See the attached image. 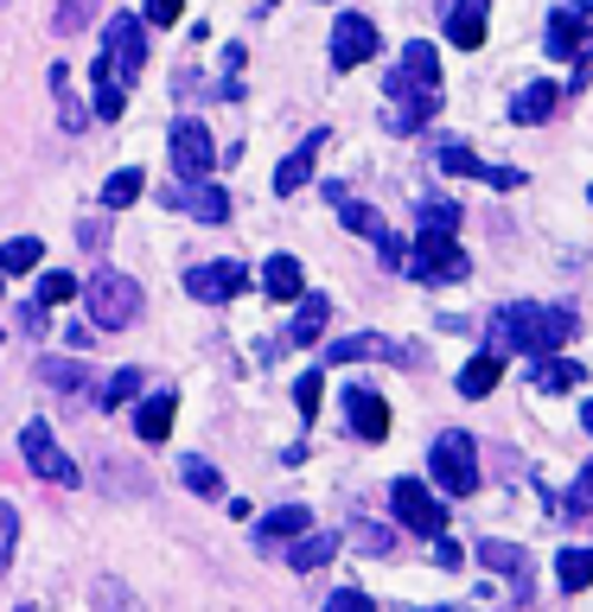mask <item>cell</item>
<instances>
[{"label": "cell", "instance_id": "cell-2", "mask_svg": "<svg viewBox=\"0 0 593 612\" xmlns=\"http://www.w3.org/2000/svg\"><path fill=\"white\" fill-rule=\"evenodd\" d=\"M428 479H434V491H447V498H472L479 491V447H472V434L466 428H447L434 434V447H428Z\"/></svg>", "mask_w": 593, "mask_h": 612}, {"label": "cell", "instance_id": "cell-54", "mask_svg": "<svg viewBox=\"0 0 593 612\" xmlns=\"http://www.w3.org/2000/svg\"><path fill=\"white\" fill-rule=\"evenodd\" d=\"M262 7H275V0H262Z\"/></svg>", "mask_w": 593, "mask_h": 612}, {"label": "cell", "instance_id": "cell-1", "mask_svg": "<svg viewBox=\"0 0 593 612\" xmlns=\"http://www.w3.org/2000/svg\"><path fill=\"white\" fill-rule=\"evenodd\" d=\"M581 332V313L574 306H498L491 313V351H523V357H542V351H562L568 338Z\"/></svg>", "mask_w": 593, "mask_h": 612}, {"label": "cell", "instance_id": "cell-50", "mask_svg": "<svg viewBox=\"0 0 593 612\" xmlns=\"http://www.w3.org/2000/svg\"><path fill=\"white\" fill-rule=\"evenodd\" d=\"M78 243H83V249H96V243H103V217H83V224H78Z\"/></svg>", "mask_w": 593, "mask_h": 612}, {"label": "cell", "instance_id": "cell-48", "mask_svg": "<svg viewBox=\"0 0 593 612\" xmlns=\"http://www.w3.org/2000/svg\"><path fill=\"white\" fill-rule=\"evenodd\" d=\"M333 606H338V612H364V606H370V593H358V586H338Z\"/></svg>", "mask_w": 593, "mask_h": 612}, {"label": "cell", "instance_id": "cell-46", "mask_svg": "<svg viewBox=\"0 0 593 612\" xmlns=\"http://www.w3.org/2000/svg\"><path fill=\"white\" fill-rule=\"evenodd\" d=\"M58 122H64V134H83V122H90L78 102H71V90H58Z\"/></svg>", "mask_w": 593, "mask_h": 612}, {"label": "cell", "instance_id": "cell-19", "mask_svg": "<svg viewBox=\"0 0 593 612\" xmlns=\"http://www.w3.org/2000/svg\"><path fill=\"white\" fill-rule=\"evenodd\" d=\"M173 415H180V396H173V389H154V396H141V408H134V434H141V440H166V434H173Z\"/></svg>", "mask_w": 593, "mask_h": 612}, {"label": "cell", "instance_id": "cell-16", "mask_svg": "<svg viewBox=\"0 0 593 612\" xmlns=\"http://www.w3.org/2000/svg\"><path fill=\"white\" fill-rule=\"evenodd\" d=\"M319 153H326V128H319V134H307V141H300V147L287 153L282 166H275V192H282V198H294V192H300V185L313 178Z\"/></svg>", "mask_w": 593, "mask_h": 612}, {"label": "cell", "instance_id": "cell-8", "mask_svg": "<svg viewBox=\"0 0 593 612\" xmlns=\"http://www.w3.org/2000/svg\"><path fill=\"white\" fill-rule=\"evenodd\" d=\"M384 90H389V96H421V90H440V58H434V45H428V39H409V45H402V58L389 64Z\"/></svg>", "mask_w": 593, "mask_h": 612}, {"label": "cell", "instance_id": "cell-30", "mask_svg": "<svg viewBox=\"0 0 593 612\" xmlns=\"http://www.w3.org/2000/svg\"><path fill=\"white\" fill-rule=\"evenodd\" d=\"M45 262V243L39 236H13V243H0V280L7 275H32Z\"/></svg>", "mask_w": 593, "mask_h": 612}, {"label": "cell", "instance_id": "cell-24", "mask_svg": "<svg viewBox=\"0 0 593 612\" xmlns=\"http://www.w3.org/2000/svg\"><path fill=\"white\" fill-rule=\"evenodd\" d=\"M262 294H268V300H300V294H307L300 262H294V255H268V268H262Z\"/></svg>", "mask_w": 593, "mask_h": 612}, {"label": "cell", "instance_id": "cell-23", "mask_svg": "<svg viewBox=\"0 0 593 612\" xmlns=\"http://www.w3.org/2000/svg\"><path fill=\"white\" fill-rule=\"evenodd\" d=\"M555 102H562V90H555V83H530V90H517L511 122L517 128H542L549 115H555Z\"/></svg>", "mask_w": 593, "mask_h": 612}, {"label": "cell", "instance_id": "cell-13", "mask_svg": "<svg viewBox=\"0 0 593 612\" xmlns=\"http://www.w3.org/2000/svg\"><path fill=\"white\" fill-rule=\"evenodd\" d=\"M185 287H192V300L224 306V300H236V294L249 287V268H243L236 255H217V262H198V268L185 275Z\"/></svg>", "mask_w": 593, "mask_h": 612}, {"label": "cell", "instance_id": "cell-20", "mask_svg": "<svg viewBox=\"0 0 593 612\" xmlns=\"http://www.w3.org/2000/svg\"><path fill=\"white\" fill-rule=\"evenodd\" d=\"M338 555V536L333 530H300V542H294V549H287V568H294V574H319V568H326V561Z\"/></svg>", "mask_w": 593, "mask_h": 612}, {"label": "cell", "instance_id": "cell-52", "mask_svg": "<svg viewBox=\"0 0 593 612\" xmlns=\"http://www.w3.org/2000/svg\"><path fill=\"white\" fill-rule=\"evenodd\" d=\"M587 204H593V185H587Z\"/></svg>", "mask_w": 593, "mask_h": 612}, {"label": "cell", "instance_id": "cell-33", "mask_svg": "<svg viewBox=\"0 0 593 612\" xmlns=\"http://www.w3.org/2000/svg\"><path fill=\"white\" fill-rule=\"evenodd\" d=\"M555 581H562L568 593L593 586V549H562V555H555Z\"/></svg>", "mask_w": 593, "mask_h": 612}, {"label": "cell", "instance_id": "cell-39", "mask_svg": "<svg viewBox=\"0 0 593 612\" xmlns=\"http://www.w3.org/2000/svg\"><path fill=\"white\" fill-rule=\"evenodd\" d=\"M351 542H358L364 555H389V549H396V530H384V523L358 517V523H351Z\"/></svg>", "mask_w": 593, "mask_h": 612}, {"label": "cell", "instance_id": "cell-21", "mask_svg": "<svg viewBox=\"0 0 593 612\" xmlns=\"http://www.w3.org/2000/svg\"><path fill=\"white\" fill-rule=\"evenodd\" d=\"M326 326H333V300H326V294H300V313H294V326H287L282 345H319Z\"/></svg>", "mask_w": 593, "mask_h": 612}, {"label": "cell", "instance_id": "cell-41", "mask_svg": "<svg viewBox=\"0 0 593 612\" xmlns=\"http://www.w3.org/2000/svg\"><path fill=\"white\" fill-rule=\"evenodd\" d=\"M13 542H20V510L0 504V581H7V568H13Z\"/></svg>", "mask_w": 593, "mask_h": 612}, {"label": "cell", "instance_id": "cell-18", "mask_svg": "<svg viewBox=\"0 0 593 612\" xmlns=\"http://www.w3.org/2000/svg\"><path fill=\"white\" fill-rule=\"evenodd\" d=\"M434 109H440V90H421V96H389L384 128H389V134H415L421 122H434Z\"/></svg>", "mask_w": 593, "mask_h": 612}, {"label": "cell", "instance_id": "cell-15", "mask_svg": "<svg viewBox=\"0 0 593 612\" xmlns=\"http://www.w3.org/2000/svg\"><path fill=\"white\" fill-rule=\"evenodd\" d=\"M345 421H351L358 440H389V402L377 396V389H364V382L345 389Z\"/></svg>", "mask_w": 593, "mask_h": 612}, {"label": "cell", "instance_id": "cell-6", "mask_svg": "<svg viewBox=\"0 0 593 612\" xmlns=\"http://www.w3.org/2000/svg\"><path fill=\"white\" fill-rule=\"evenodd\" d=\"M389 504H396V517H402V530H415V536H440V530H447V504H440L434 484L396 479V484H389Z\"/></svg>", "mask_w": 593, "mask_h": 612}, {"label": "cell", "instance_id": "cell-47", "mask_svg": "<svg viewBox=\"0 0 593 612\" xmlns=\"http://www.w3.org/2000/svg\"><path fill=\"white\" fill-rule=\"evenodd\" d=\"M20 332H27V338H39V332H45V306H39V300L20 306Z\"/></svg>", "mask_w": 593, "mask_h": 612}, {"label": "cell", "instance_id": "cell-12", "mask_svg": "<svg viewBox=\"0 0 593 612\" xmlns=\"http://www.w3.org/2000/svg\"><path fill=\"white\" fill-rule=\"evenodd\" d=\"M20 453H27V466L45 484H78V466H71V453L52 440V428H45V421H27V428H20Z\"/></svg>", "mask_w": 593, "mask_h": 612}, {"label": "cell", "instance_id": "cell-9", "mask_svg": "<svg viewBox=\"0 0 593 612\" xmlns=\"http://www.w3.org/2000/svg\"><path fill=\"white\" fill-rule=\"evenodd\" d=\"M472 561H479V568H491L498 581H511V593H517V600H536L530 549H517V542H498V536H485V542H472Z\"/></svg>", "mask_w": 593, "mask_h": 612}, {"label": "cell", "instance_id": "cell-5", "mask_svg": "<svg viewBox=\"0 0 593 612\" xmlns=\"http://www.w3.org/2000/svg\"><path fill=\"white\" fill-rule=\"evenodd\" d=\"M103 64L122 83H134V76L147 71V26H141V13H109V26H103Z\"/></svg>", "mask_w": 593, "mask_h": 612}, {"label": "cell", "instance_id": "cell-10", "mask_svg": "<svg viewBox=\"0 0 593 612\" xmlns=\"http://www.w3.org/2000/svg\"><path fill=\"white\" fill-rule=\"evenodd\" d=\"M377 20L370 13H338L333 20V71H358V64H370L377 58Z\"/></svg>", "mask_w": 593, "mask_h": 612}, {"label": "cell", "instance_id": "cell-32", "mask_svg": "<svg viewBox=\"0 0 593 612\" xmlns=\"http://www.w3.org/2000/svg\"><path fill=\"white\" fill-rule=\"evenodd\" d=\"M122 109H129V83L109 71V64H96V115H103V122H122Z\"/></svg>", "mask_w": 593, "mask_h": 612}, {"label": "cell", "instance_id": "cell-37", "mask_svg": "<svg viewBox=\"0 0 593 612\" xmlns=\"http://www.w3.org/2000/svg\"><path fill=\"white\" fill-rule=\"evenodd\" d=\"M39 377L52 382V389H83V382H90V370H83L78 357H45V364H39Z\"/></svg>", "mask_w": 593, "mask_h": 612}, {"label": "cell", "instance_id": "cell-17", "mask_svg": "<svg viewBox=\"0 0 593 612\" xmlns=\"http://www.w3.org/2000/svg\"><path fill=\"white\" fill-rule=\"evenodd\" d=\"M364 357H402V370H409L415 351L389 345V338H377V332H358V338H338V345H326V357H319V364H364Z\"/></svg>", "mask_w": 593, "mask_h": 612}, {"label": "cell", "instance_id": "cell-11", "mask_svg": "<svg viewBox=\"0 0 593 612\" xmlns=\"http://www.w3.org/2000/svg\"><path fill=\"white\" fill-rule=\"evenodd\" d=\"M160 198H166V211H185V217H198V224H224V217H231V198H224V185H211V173L180 178V185H160Z\"/></svg>", "mask_w": 593, "mask_h": 612}, {"label": "cell", "instance_id": "cell-43", "mask_svg": "<svg viewBox=\"0 0 593 612\" xmlns=\"http://www.w3.org/2000/svg\"><path fill=\"white\" fill-rule=\"evenodd\" d=\"M141 396V370H115V377L103 382V402L115 408V402H134Z\"/></svg>", "mask_w": 593, "mask_h": 612}, {"label": "cell", "instance_id": "cell-7", "mask_svg": "<svg viewBox=\"0 0 593 612\" xmlns=\"http://www.w3.org/2000/svg\"><path fill=\"white\" fill-rule=\"evenodd\" d=\"M166 153H173V173L180 178H205L211 166H217V141H211V128L198 122V115H180V122H173Z\"/></svg>", "mask_w": 593, "mask_h": 612}, {"label": "cell", "instance_id": "cell-55", "mask_svg": "<svg viewBox=\"0 0 593 612\" xmlns=\"http://www.w3.org/2000/svg\"><path fill=\"white\" fill-rule=\"evenodd\" d=\"M0 7H7V0H0Z\"/></svg>", "mask_w": 593, "mask_h": 612}, {"label": "cell", "instance_id": "cell-42", "mask_svg": "<svg viewBox=\"0 0 593 612\" xmlns=\"http://www.w3.org/2000/svg\"><path fill=\"white\" fill-rule=\"evenodd\" d=\"M319 389H326L319 370H307V377L294 382V408H300V421H319Z\"/></svg>", "mask_w": 593, "mask_h": 612}, {"label": "cell", "instance_id": "cell-31", "mask_svg": "<svg viewBox=\"0 0 593 612\" xmlns=\"http://www.w3.org/2000/svg\"><path fill=\"white\" fill-rule=\"evenodd\" d=\"M180 479H185V491H198V498H224V472H217L205 453H185L180 459Z\"/></svg>", "mask_w": 593, "mask_h": 612}, {"label": "cell", "instance_id": "cell-45", "mask_svg": "<svg viewBox=\"0 0 593 612\" xmlns=\"http://www.w3.org/2000/svg\"><path fill=\"white\" fill-rule=\"evenodd\" d=\"M428 542H434V568H447V574H453V568H466V549H460V542H453L447 530L428 536Z\"/></svg>", "mask_w": 593, "mask_h": 612}, {"label": "cell", "instance_id": "cell-44", "mask_svg": "<svg viewBox=\"0 0 593 612\" xmlns=\"http://www.w3.org/2000/svg\"><path fill=\"white\" fill-rule=\"evenodd\" d=\"M180 13H185V0H147L141 26H180Z\"/></svg>", "mask_w": 593, "mask_h": 612}, {"label": "cell", "instance_id": "cell-4", "mask_svg": "<svg viewBox=\"0 0 593 612\" xmlns=\"http://www.w3.org/2000/svg\"><path fill=\"white\" fill-rule=\"evenodd\" d=\"M402 268L415 280H428V287H447V280H466L472 275V262L453 236H434V230H415V249L402 255Z\"/></svg>", "mask_w": 593, "mask_h": 612}, {"label": "cell", "instance_id": "cell-25", "mask_svg": "<svg viewBox=\"0 0 593 612\" xmlns=\"http://www.w3.org/2000/svg\"><path fill=\"white\" fill-rule=\"evenodd\" d=\"M498 377H504V351H479L460 370V396H472V402H479V396H491V389H498Z\"/></svg>", "mask_w": 593, "mask_h": 612}, {"label": "cell", "instance_id": "cell-49", "mask_svg": "<svg viewBox=\"0 0 593 612\" xmlns=\"http://www.w3.org/2000/svg\"><path fill=\"white\" fill-rule=\"evenodd\" d=\"M485 185H498V192H517V185H523V173H511V166H485Z\"/></svg>", "mask_w": 593, "mask_h": 612}, {"label": "cell", "instance_id": "cell-28", "mask_svg": "<svg viewBox=\"0 0 593 612\" xmlns=\"http://www.w3.org/2000/svg\"><path fill=\"white\" fill-rule=\"evenodd\" d=\"M466 211L453 198H421L415 204V230H434V236H460Z\"/></svg>", "mask_w": 593, "mask_h": 612}, {"label": "cell", "instance_id": "cell-53", "mask_svg": "<svg viewBox=\"0 0 593 612\" xmlns=\"http://www.w3.org/2000/svg\"><path fill=\"white\" fill-rule=\"evenodd\" d=\"M0 345H7V332H0Z\"/></svg>", "mask_w": 593, "mask_h": 612}, {"label": "cell", "instance_id": "cell-3", "mask_svg": "<svg viewBox=\"0 0 593 612\" xmlns=\"http://www.w3.org/2000/svg\"><path fill=\"white\" fill-rule=\"evenodd\" d=\"M83 306H90V326L96 332H129L141 319V280L115 275V268H96L90 287H83Z\"/></svg>", "mask_w": 593, "mask_h": 612}, {"label": "cell", "instance_id": "cell-35", "mask_svg": "<svg viewBox=\"0 0 593 612\" xmlns=\"http://www.w3.org/2000/svg\"><path fill=\"white\" fill-rule=\"evenodd\" d=\"M141 185H147V178L134 173V166H122V173L103 178V204H109V211H129V204L141 198Z\"/></svg>", "mask_w": 593, "mask_h": 612}, {"label": "cell", "instance_id": "cell-36", "mask_svg": "<svg viewBox=\"0 0 593 612\" xmlns=\"http://www.w3.org/2000/svg\"><path fill=\"white\" fill-rule=\"evenodd\" d=\"M78 300V275H71V268H52V275L39 280V306H45V313H52V306H71Z\"/></svg>", "mask_w": 593, "mask_h": 612}, {"label": "cell", "instance_id": "cell-26", "mask_svg": "<svg viewBox=\"0 0 593 612\" xmlns=\"http://www.w3.org/2000/svg\"><path fill=\"white\" fill-rule=\"evenodd\" d=\"M307 523H313V510H307V504H275V510H268V517L256 523V542L268 549V542H282V536H300Z\"/></svg>", "mask_w": 593, "mask_h": 612}, {"label": "cell", "instance_id": "cell-14", "mask_svg": "<svg viewBox=\"0 0 593 612\" xmlns=\"http://www.w3.org/2000/svg\"><path fill=\"white\" fill-rule=\"evenodd\" d=\"M593 32V0H568L549 13V58H574Z\"/></svg>", "mask_w": 593, "mask_h": 612}, {"label": "cell", "instance_id": "cell-29", "mask_svg": "<svg viewBox=\"0 0 593 612\" xmlns=\"http://www.w3.org/2000/svg\"><path fill=\"white\" fill-rule=\"evenodd\" d=\"M530 377H536V389H549V396H562V389H581V377H587V370H581V364H562L555 351H542Z\"/></svg>", "mask_w": 593, "mask_h": 612}, {"label": "cell", "instance_id": "cell-38", "mask_svg": "<svg viewBox=\"0 0 593 612\" xmlns=\"http://www.w3.org/2000/svg\"><path fill=\"white\" fill-rule=\"evenodd\" d=\"M562 510L568 517H593V459H581V472H574V484H568Z\"/></svg>", "mask_w": 593, "mask_h": 612}, {"label": "cell", "instance_id": "cell-27", "mask_svg": "<svg viewBox=\"0 0 593 612\" xmlns=\"http://www.w3.org/2000/svg\"><path fill=\"white\" fill-rule=\"evenodd\" d=\"M326 198L338 204V224H345V230H358V236H377V230H384V217H377L370 204H358V198H351V192H345L338 178L326 185Z\"/></svg>", "mask_w": 593, "mask_h": 612}, {"label": "cell", "instance_id": "cell-51", "mask_svg": "<svg viewBox=\"0 0 593 612\" xmlns=\"http://www.w3.org/2000/svg\"><path fill=\"white\" fill-rule=\"evenodd\" d=\"M581 428H587V434H593V402H581Z\"/></svg>", "mask_w": 593, "mask_h": 612}, {"label": "cell", "instance_id": "cell-22", "mask_svg": "<svg viewBox=\"0 0 593 612\" xmlns=\"http://www.w3.org/2000/svg\"><path fill=\"white\" fill-rule=\"evenodd\" d=\"M485 7H491V0H460V7L447 13V39H453L460 51L485 45Z\"/></svg>", "mask_w": 593, "mask_h": 612}, {"label": "cell", "instance_id": "cell-40", "mask_svg": "<svg viewBox=\"0 0 593 612\" xmlns=\"http://www.w3.org/2000/svg\"><path fill=\"white\" fill-rule=\"evenodd\" d=\"M96 7H103V0H58L52 26H58V32H83V26L96 20Z\"/></svg>", "mask_w": 593, "mask_h": 612}, {"label": "cell", "instance_id": "cell-34", "mask_svg": "<svg viewBox=\"0 0 593 612\" xmlns=\"http://www.w3.org/2000/svg\"><path fill=\"white\" fill-rule=\"evenodd\" d=\"M434 160H440V173H453V178H485V160L466 147V141H447Z\"/></svg>", "mask_w": 593, "mask_h": 612}]
</instances>
